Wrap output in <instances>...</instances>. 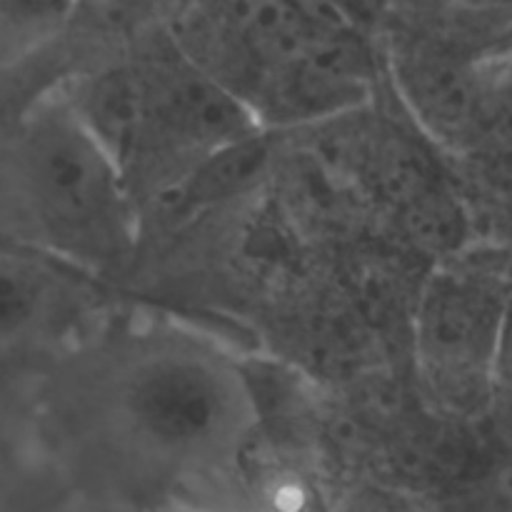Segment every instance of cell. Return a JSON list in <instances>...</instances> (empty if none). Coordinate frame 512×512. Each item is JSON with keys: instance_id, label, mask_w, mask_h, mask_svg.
Segmentation results:
<instances>
[{"instance_id": "1", "label": "cell", "mask_w": 512, "mask_h": 512, "mask_svg": "<svg viewBox=\"0 0 512 512\" xmlns=\"http://www.w3.org/2000/svg\"><path fill=\"white\" fill-rule=\"evenodd\" d=\"M185 20L173 33L180 48L258 125L323 118L363 98V45L325 5H203Z\"/></svg>"}, {"instance_id": "2", "label": "cell", "mask_w": 512, "mask_h": 512, "mask_svg": "<svg viewBox=\"0 0 512 512\" xmlns=\"http://www.w3.org/2000/svg\"><path fill=\"white\" fill-rule=\"evenodd\" d=\"M20 165L55 258L83 268H113L128 258L138 238L135 195L63 93L40 100L23 120Z\"/></svg>"}, {"instance_id": "3", "label": "cell", "mask_w": 512, "mask_h": 512, "mask_svg": "<svg viewBox=\"0 0 512 512\" xmlns=\"http://www.w3.org/2000/svg\"><path fill=\"white\" fill-rule=\"evenodd\" d=\"M512 285L488 258L435 270L415 313V360L430 395L470 413L493 400V360Z\"/></svg>"}, {"instance_id": "4", "label": "cell", "mask_w": 512, "mask_h": 512, "mask_svg": "<svg viewBox=\"0 0 512 512\" xmlns=\"http://www.w3.org/2000/svg\"><path fill=\"white\" fill-rule=\"evenodd\" d=\"M123 410L150 448L198 463L233 453L253 418L238 375L188 350H163L140 360L125 380Z\"/></svg>"}, {"instance_id": "5", "label": "cell", "mask_w": 512, "mask_h": 512, "mask_svg": "<svg viewBox=\"0 0 512 512\" xmlns=\"http://www.w3.org/2000/svg\"><path fill=\"white\" fill-rule=\"evenodd\" d=\"M68 265L40 258H0V343L23 335L43 318L53 280Z\"/></svg>"}, {"instance_id": "6", "label": "cell", "mask_w": 512, "mask_h": 512, "mask_svg": "<svg viewBox=\"0 0 512 512\" xmlns=\"http://www.w3.org/2000/svg\"><path fill=\"white\" fill-rule=\"evenodd\" d=\"M493 400L512 405V295L505 308L493 360Z\"/></svg>"}, {"instance_id": "7", "label": "cell", "mask_w": 512, "mask_h": 512, "mask_svg": "<svg viewBox=\"0 0 512 512\" xmlns=\"http://www.w3.org/2000/svg\"><path fill=\"white\" fill-rule=\"evenodd\" d=\"M0 258H40V260H55V263H63V260L55 258L45 245L23 238V235L15 233V230L10 228L8 223H3V220H0Z\"/></svg>"}, {"instance_id": "8", "label": "cell", "mask_w": 512, "mask_h": 512, "mask_svg": "<svg viewBox=\"0 0 512 512\" xmlns=\"http://www.w3.org/2000/svg\"><path fill=\"white\" fill-rule=\"evenodd\" d=\"M155 512H213V510L198 508V505H170V508H160Z\"/></svg>"}]
</instances>
